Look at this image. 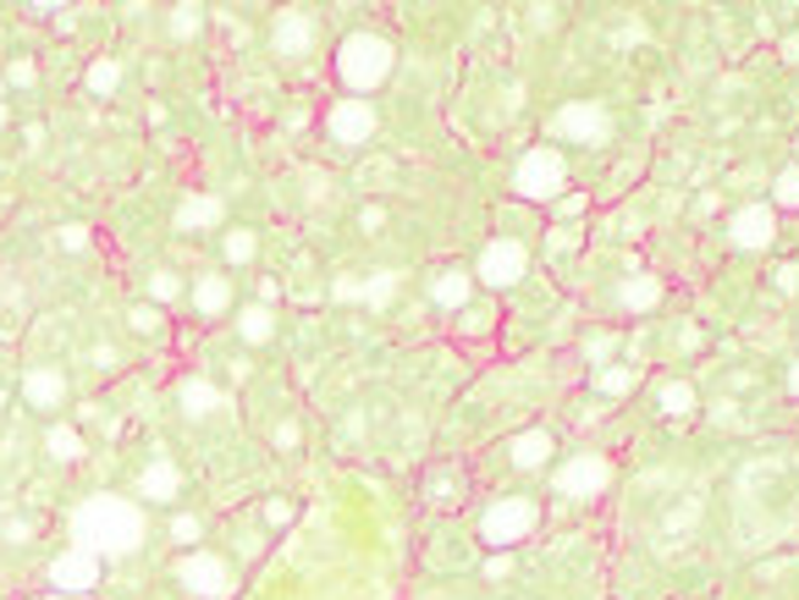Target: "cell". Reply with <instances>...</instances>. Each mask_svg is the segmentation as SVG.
<instances>
[{"instance_id": "cell-1", "label": "cell", "mask_w": 799, "mask_h": 600, "mask_svg": "<svg viewBox=\"0 0 799 600\" xmlns=\"http://www.w3.org/2000/svg\"><path fill=\"white\" fill-rule=\"evenodd\" d=\"M67 529H72V546H78V551L111 562V557H133V551L150 540V512H144V501H133V496L100 490V496H89V501L72 507Z\"/></svg>"}, {"instance_id": "cell-2", "label": "cell", "mask_w": 799, "mask_h": 600, "mask_svg": "<svg viewBox=\"0 0 799 600\" xmlns=\"http://www.w3.org/2000/svg\"><path fill=\"white\" fill-rule=\"evenodd\" d=\"M331 67H336V83H342V94L364 100V94H375V89L392 78V67H397V50H392V39H381V33L358 28V33H347V39L336 44Z\"/></svg>"}, {"instance_id": "cell-3", "label": "cell", "mask_w": 799, "mask_h": 600, "mask_svg": "<svg viewBox=\"0 0 799 600\" xmlns=\"http://www.w3.org/2000/svg\"><path fill=\"white\" fill-rule=\"evenodd\" d=\"M540 529V501L535 496H496L479 512V540L490 551H513L518 540H529Z\"/></svg>"}, {"instance_id": "cell-4", "label": "cell", "mask_w": 799, "mask_h": 600, "mask_svg": "<svg viewBox=\"0 0 799 600\" xmlns=\"http://www.w3.org/2000/svg\"><path fill=\"white\" fill-rule=\"evenodd\" d=\"M563 187H568V160H563V150L535 144V150L518 154V165H513V193H518V199H529V204H557Z\"/></svg>"}, {"instance_id": "cell-5", "label": "cell", "mask_w": 799, "mask_h": 600, "mask_svg": "<svg viewBox=\"0 0 799 600\" xmlns=\"http://www.w3.org/2000/svg\"><path fill=\"white\" fill-rule=\"evenodd\" d=\"M176 584L193 600H226L237 590V568L221 557V551H188L176 562Z\"/></svg>"}, {"instance_id": "cell-6", "label": "cell", "mask_w": 799, "mask_h": 600, "mask_svg": "<svg viewBox=\"0 0 799 600\" xmlns=\"http://www.w3.org/2000/svg\"><path fill=\"white\" fill-rule=\"evenodd\" d=\"M613 485V462L601 451H574L552 468V490L568 496V501H590V496H607Z\"/></svg>"}, {"instance_id": "cell-7", "label": "cell", "mask_w": 799, "mask_h": 600, "mask_svg": "<svg viewBox=\"0 0 799 600\" xmlns=\"http://www.w3.org/2000/svg\"><path fill=\"white\" fill-rule=\"evenodd\" d=\"M524 271H529V248H524L518 237H490V243L479 248V260H475V282H485L490 293L518 287Z\"/></svg>"}, {"instance_id": "cell-8", "label": "cell", "mask_w": 799, "mask_h": 600, "mask_svg": "<svg viewBox=\"0 0 799 600\" xmlns=\"http://www.w3.org/2000/svg\"><path fill=\"white\" fill-rule=\"evenodd\" d=\"M375 128H381V116H375V105L370 100H336L331 111H325V133H331V144L336 150H364L370 139H375Z\"/></svg>"}, {"instance_id": "cell-9", "label": "cell", "mask_w": 799, "mask_h": 600, "mask_svg": "<svg viewBox=\"0 0 799 600\" xmlns=\"http://www.w3.org/2000/svg\"><path fill=\"white\" fill-rule=\"evenodd\" d=\"M552 128H557V139L590 144V150L613 139V116H607V105H596V100H568V105L552 116Z\"/></svg>"}, {"instance_id": "cell-10", "label": "cell", "mask_w": 799, "mask_h": 600, "mask_svg": "<svg viewBox=\"0 0 799 600\" xmlns=\"http://www.w3.org/2000/svg\"><path fill=\"white\" fill-rule=\"evenodd\" d=\"M271 44H276V55H282V61H304V55H315L320 22L304 11V6H287V11H276V17H271Z\"/></svg>"}, {"instance_id": "cell-11", "label": "cell", "mask_w": 799, "mask_h": 600, "mask_svg": "<svg viewBox=\"0 0 799 600\" xmlns=\"http://www.w3.org/2000/svg\"><path fill=\"white\" fill-rule=\"evenodd\" d=\"M728 243L745 248V254H761L778 243V210L772 204H739L728 215Z\"/></svg>"}, {"instance_id": "cell-12", "label": "cell", "mask_w": 799, "mask_h": 600, "mask_svg": "<svg viewBox=\"0 0 799 600\" xmlns=\"http://www.w3.org/2000/svg\"><path fill=\"white\" fill-rule=\"evenodd\" d=\"M100 584V557H89V551H61L55 562H50V590L55 596H89Z\"/></svg>"}, {"instance_id": "cell-13", "label": "cell", "mask_w": 799, "mask_h": 600, "mask_svg": "<svg viewBox=\"0 0 799 600\" xmlns=\"http://www.w3.org/2000/svg\"><path fill=\"white\" fill-rule=\"evenodd\" d=\"M22 403L39 408V414H55V408L67 403V375H61L55 364H33V369L22 375Z\"/></svg>"}, {"instance_id": "cell-14", "label": "cell", "mask_w": 799, "mask_h": 600, "mask_svg": "<svg viewBox=\"0 0 799 600\" xmlns=\"http://www.w3.org/2000/svg\"><path fill=\"white\" fill-rule=\"evenodd\" d=\"M176 496H182V474H176V462H171V457H150L144 474H139V501H150V507H171Z\"/></svg>"}, {"instance_id": "cell-15", "label": "cell", "mask_w": 799, "mask_h": 600, "mask_svg": "<svg viewBox=\"0 0 799 600\" xmlns=\"http://www.w3.org/2000/svg\"><path fill=\"white\" fill-rule=\"evenodd\" d=\"M431 298L442 303V308H469V298H475V271H464V265L436 271V276H431Z\"/></svg>"}, {"instance_id": "cell-16", "label": "cell", "mask_w": 799, "mask_h": 600, "mask_svg": "<svg viewBox=\"0 0 799 600\" xmlns=\"http://www.w3.org/2000/svg\"><path fill=\"white\" fill-rule=\"evenodd\" d=\"M176 403H182V414H188V419H210V414H221V408H226V391L193 375V380H182V386H176Z\"/></svg>"}, {"instance_id": "cell-17", "label": "cell", "mask_w": 799, "mask_h": 600, "mask_svg": "<svg viewBox=\"0 0 799 600\" xmlns=\"http://www.w3.org/2000/svg\"><path fill=\"white\" fill-rule=\"evenodd\" d=\"M552 451H557L552 430H518V436L507 441V457H513V468H546V462H552Z\"/></svg>"}, {"instance_id": "cell-18", "label": "cell", "mask_w": 799, "mask_h": 600, "mask_svg": "<svg viewBox=\"0 0 799 600\" xmlns=\"http://www.w3.org/2000/svg\"><path fill=\"white\" fill-rule=\"evenodd\" d=\"M171 226H176V232H204V226H221V199H215V193H193V199H182V204H176V215H171Z\"/></svg>"}, {"instance_id": "cell-19", "label": "cell", "mask_w": 799, "mask_h": 600, "mask_svg": "<svg viewBox=\"0 0 799 600\" xmlns=\"http://www.w3.org/2000/svg\"><path fill=\"white\" fill-rule=\"evenodd\" d=\"M193 308H199L204 319H221V314L232 308V276H199V282H193Z\"/></svg>"}, {"instance_id": "cell-20", "label": "cell", "mask_w": 799, "mask_h": 600, "mask_svg": "<svg viewBox=\"0 0 799 600\" xmlns=\"http://www.w3.org/2000/svg\"><path fill=\"white\" fill-rule=\"evenodd\" d=\"M656 303H661V276H629V282H618V308L645 314V308H656Z\"/></svg>"}, {"instance_id": "cell-21", "label": "cell", "mask_w": 799, "mask_h": 600, "mask_svg": "<svg viewBox=\"0 0 799 600\" xmlns=\"http://www.w3.org/2000/svg\"><path fill=\"white\" fill-rule=\"evenodd\" d=\"M656 408H661L667 419H689V414H695V386H689V380H661V386H656Z\"/></svg>"}, {"instance_id": "cell-22", "label": "cell", "mask_w": 799, "mask_h": 600, "mask_svg": "<svg viewBox=\"0 0 799 600\" xmlns=\"http://www.w3.org/2000/svg\"><path fill=\"white\" fill-rule=\"evenodd\" d=\"M83 89L89 94H117L122 89V61H111V55H100V61H89V72H83Z\"/></svg>"}, {"instance_id": "cell-23", "label": "cell", "mask_w": 799, "mask_h": 600, "mask_svg": "<svg viewBox=\"0 0 799 600\" xmlns=\"http://www.w3.org/2000/svg\"><path fill=\"white\" fill-rule=\"evenodd\" d=\"M237 336H243V342H254V347H260V342H271V336H276V314H271L265 303L243 308V314H237Z\"/></svg>"}, {"instance_id": "cell-24", "label": "cell", "mask_w": 799, "mask_h": 600, "mask_svg": "<svg viewBox=\"0 0 799 600\" xmlns=\"http://www.w3.org/2000/svg\"><path fill=\"white\" fill-rule=\"evenodd\" d=\"M44 451H50L55 462H78V457H83V436H78L72 425H50V430H44Z\"/></svg>"}, {"instance_id": "cell-25", "label": "cell", "mask_w": 799, "mask_h": 600, "mask_svg": "<svg viewBox=\"0 0 799 600\" xmlns=\"http://www.w3.org/2000/svg\"><path fill=\"white\" fill-rule=\"evenodd\" d=\"M254 248H260V237H254L249 226H232V232L221 237V254H226V265H249V260H254Z\"/></svg>"}, {"instance_id": "cell-26", "label": "cell", "mask_w": 799, "mask_h": 600, "mask_svg": "<svg viewBox=\"0 0 799 600\" xmlns=\"http://www.w3.org/2000/svg\"><path fill=\"white\" fill-rule=\"evenodd\" d=\"M772 210H799V160L772 176Z\"/></svg>"}, {"instance_id": "cell-27", "label": "cell", "mask_w": 799, "mask_h": 600, "mask_svg": "<svg viewBox=\"0 0 799 600\" xmlns=\"http://www.w3.org/2000/svg\"><path fill=\"white\" fill-rule=\"evenodd\" d=\"M596 386H601L607 397H629V391L639 386V369H601V375H596Z\"/></svg>"}, {"instance_id": "cell-28", "label": "cell", "mask_w": 799, "mask_h": 600, "mask_svg": "<svg viewBox=\"0 0 799 600\" xmlns=\"http://www.w3.org/2000/svg\"><path fill=\"white\" fill-rule=\"evenodd\" d=\"M199 22H204V6H176L165 28H171V39H193V33H199Z\"/></svg>"}, {"instance_id": "cell-29", "label": "cell", "mask_w": 799, "mask_h": 600, "mask_svg": "<svg viewBox=\"0 0 799 600\" xmlns=\"http://www.w3.org/2000/svg\"><path fill=\"white\" fill-rule=\"evenodd\" d=\"M150 298H155V303H176V298H182V282H176L171 271H155V276H150Z\"/></svg>"}, {"instance_id": "cell-30", "label": "cell", "mask_w": 799, "mask_h": 600, "mask_svg": "<svg viewBox=\"0 0 799 600\" xmlns=\"http://www.w3.org/2000/svg\"><path fill=\"white\" fill-rule=\"evenodd\" d=\"M171 540H176V546H193V540H199V518H193V512H176V518H171Z\"/></svg>"}, {"instance_id": "cell-31", "label": "cell", "mask_w": 799, "mask_h": 600, "mask_svg": "<svg viewBox=\"0 0 799 600\" xmlns=\"http://www.w3.org/2000/svg\"><path fill=\"white\" fill-rule=\"evenodd\" d=\"M552 210H557V215H563V221H579V215H585V210H590V199H585V193H563V199H557V204H552Z\"/></svg>"}, {"instance_id": "cell-32", "label": "cell", "mask_w": 799, "mask_h": 600, "mask_svg": "<svg viewBox=\"0 0 799 600\" xmlns=\"http://www.w3.org/2000/svg\"><path fill=\"white\" fill-rule=\"evenodd\" d=\"M364 298H370V303H386V298H392V276H386V271H375V276L364 282Z\"/></svg>"}, {"instance_id": "cell-33", "label": "cell", "mask_w": 799, "mask_h": 600, "mask_svg": "<svg viewBox=\"0 0 799 600\" xmlns=\"http://www.w3.org/2000/svg\"><path fill=\"white\" fill-rule=\"evenodd\" d=\"M61 248H72V254H78V248H89V226H78V221H72V226H61Z\"/></svg>"}, {"instance_id": "cell-34", "label": "cell", "mask_w": 799, "mask_h": 600, "mask_svg": "<svg viewBox=\"0 0 799 600\" xmlns=\"http://www.w3.org/2000/svg\"><path fill=\"white\" fill-rule=\"evenodd\" d=\"M507 573H513V557H507V551L485 557V579H507Z\"/></svg>"}, {"instance_id": "cell-35", "label": "cell", "mask_w": 799, "mask_h": 600, "mask_svg": "<svg viewBox=\"0 0 799 600\" xmlns=\"http://www.w3.org/2000/svg\"><path fill=\"white\" fill-rule=\"evenodd\" d=\"M772 282H778V293H799V265H778Z\"/></svg>"}, {"instance_id": "cell-36", "label": "cell", "mask_w": 799, "mask_h": 600, "mask_svg": "<svg viewBox=\"0 0 799 600\" xmlns=\"http://www.w3.org/2000/svg\"><path fill=\"white\" fill-rule=\"evenodd\" d=\"M6 78H11V83H33V78H39V67H33V61H11V67H6Z\"/></svg>"}, {"instance_id": "cell-37", "label": "cell", "mask_w": 799, "mask_h": 600, "mask_svg": "<svg viewBox=\"0 0 799 600\" xmlns=\"http://www.w3.org/2000/svg\"><path fill=\"white\" fill-rule=\"evenodd\" d=\"M265 518L282 529V523H293V501H265Z\"/></svg>"}, {"instance_id": "cell-38", "label": "cell", "mask_w": 799, "mask_h": 600, "mask_svg": "<svg viewBox=\"0 0 799 600\" xmlns=\"http://www.w3.org/2000/svg\"><path fill=\"white\" fill-rule=\"evenodd\" d=\"M336 298H364V282H353V276H336V287H331Z\"/></svg>"}, {"instance_id": "cell-39", "label": "cell", "mask_w": 799, "mask_h": 600, "mask_svg": "<svg viewBox=\"0 0 799 600\" xmlns=\"http://www.w3.org/2000/svg\"><path fill=\"white\" fill-rule=\"evenodd\" d=\"M133 325H139V330H155V325H160V314L150 308V303H139V308H133Z\"/></svg>"}, {"instance_id": "cell-40", "label": "cell", "mask_w": 799, "mask_h": 600, "mask_svg": "<svg viewBox=\"0 0 799 600\" xmlns=\"http://www.w3.org/2000/svg\"><path fill=\"white\" fill-rule=\"evenodd\" d=\"M585 347H590V358H607V353H613V336H590Z\"/></svg>"}, {"instance_id": "cell-41", "label": "cell", "mask_w": 799, "mask_h": 600, "mask_svg": "<svg viewBox=\"0 0 799 600\" xmlns=\"http://www.w3.org/2000/svg\"><path fill=\"white\" fill-rule=\"evenodd\" d=\"M276 447H299V425H282V430H276Z\"/></svg>"}, {"instance_id": "cell-42", "label": "cell", "mask_w": 799, "mask_h": 600, "mask_svg": "<svg viewBox=\"0 0 799 600\" xmlns=\"http://www.w3.org/2000/svg\"><path fill=\"white\" fill-rule=\"evenodd\" d=\"M789 397H795V403H799V358H795V364H789Z\"/></svg>"}, {"instance_id": "cell-43", "label": "cell", "mask_w": 799, "mask_h": 600, "mask_svg": "<svg viewBox=\"0 0 799 600\" xmlns=\"http://www.w3.org/2000/svg\"><path fill=\"white\" fill-rule=\"evenodd\" d=\"M0 128H6V100H0Z\"/></svg>"}, {"instance_id": "cell-44", "label": "cell", "mask_w": 799, "mask_h": 600, "mask_svg": "<svg viewBox=\"0 0 799 600\" xmlns=\"http://www.w3.org/2000/svg\"><path fill=\"white\" fill-rule=\"evenodd\" d=\"M44 600H67V596H44Z\"/></svg>"}, {"instance_id": "cell-45", "label": "cell", "mask_w": 799, "mask_h": 600, "mask_svg": "<svg viewBox=\"0 0 799 600\" xmlns=\"http://www.w3.org/2000/svg\"><path fill=\"white\" fill-rule=\"evenodd\" d=\"M795 154H799V133H795Z\"/></svg>"}]
</instances>
